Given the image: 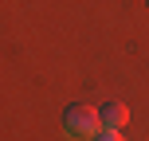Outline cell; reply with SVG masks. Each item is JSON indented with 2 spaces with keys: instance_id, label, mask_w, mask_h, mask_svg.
<instances>
[{
  "instance_id": "obj_3",
  "label": "cell",
  "mask_w": 149,
  "mask_h": 141,
  "mask_svg": "<svg viewBox=\"0 0 149 141\" xmlns=\"http://www.w3.org/2000/svg\"><path fill=\"white\" fill-rule=\"evenodd\" d=\"M90 141H122V129H106V126H98L94 133H90Z\"/></svg>"
},
{
  "instance_id": "obj_2",
  "label": "cell",
  "mask_w": 149,
  "mask_h": 141,
  "mask_svg": "<svg viewBox=\"0 0 149 141\" xmlns=\"http://www.w3.org/2000/svg\"><path fill=\"white\" fill-rule=\"evenodd\" d=\"M126 122H130V106H126V102L110 98L106 106H98V126H106V129H122Z\"/></svg>"
},
{
  "instance_id": "obj_1",
  "label": "cell",
  "mask_w": 149,
  "mask_h": 141,
  "mask_svg": "<svg viewBox=\"0 0 149 141\" xmlns=\"http://www.w3.org/2000/svg\"><path fill=\"white\" fill-rule=\"evenodd\" d=\"M63 129H67L71 137H90L98 129V110L90 102H74L63 110Z\"/></svg>"
}]
</instances>
